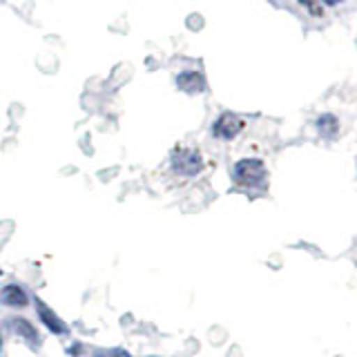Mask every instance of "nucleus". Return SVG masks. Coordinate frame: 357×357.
Returning a JSON list of instances; mask_svg holds the SVG:
<instances>
[{
    "label": "nucleus",
    "instance_id": "f257e3e1",
    "mask_svg": "<svg viewBox=\"0 0 357 357\" xmlns=\"http://www.w3.org/2000/svg\"><path fill=\"white\" fill-rule=\"evenodd\" d=\"M232 176L243 188H261L266 183V165L259 159H241L234 165Z\"/></svg>",
    "mask_w": 357,
    "mask_h": 357
},
{
    "label": "nucleus",
    "instance_id": "39448f33",
    "mask_svg": "<svg viewBox=\"0 0 357 357\" xmlns=\"http://www.w3.org/2000/svg\"><path fill=\"white\" fill-rule=\"evenodd\" d=\"M36 308H38V315H40V319L45 321V326H47L52 333H56V335H65V333H70V328H67V324L56 315V312L50 308V306H45L40 299H36Z\"/></svg>",
    "mask_w": 357,
    "mask_h": 357
},
{
    "label": "nucleus",
    "instance_id": "423d86ee",
    "mask_svg": "<svg viewBox=\"0 0 357 357\" xmlns=\"http://www.w3.org/2000/svg\"><path fill=\"white\" fill-rule=\"evenodd\" d=\"M27 293L20 286H5L0 290V304L5 306H14V308H22L27 306Z\"/></svg>",
    "mask_w": 357,
    "mask_h": 357
},
{
    "label": "nucleus",
    "instance_id": "1a4fd4ad",
    "mask_svg": "<svg viewBox=\"0 0 357 357\" xmlns=\"http://www.w3.org/2000/svg\"><path fill=\"white\" fill-rule=\"evenodd\" d=\"M94 357H132V355L123 349H109V351H98Z\"/></svg>",
    "mask_w": 357,
    "mask_h": 357
},
{
    "label": "nucleus",
    "instance_id": "9b49d317",
    "mask_svg": "<svg viewBox=\"0 0 357 357\" xmlns=\"http://www.w3.org/2000/svg\"><path fill=\"white\" fill-rule=\"evenodd\" d=\"M324 3H326V5H331V7H333V5H337L340 0H324Z\"/></svg>",
    "mask_w": 357,
    "mask_h": 357
},
{
    "label": "nucleus",
    "instance_id": "ddd939ff",
    "mask_svg": "<svg viewBox=\"0 0 357 357\" xmlns=\"http://www.w3.org/2000/svg\"><path fill=\"white\" fill-rule=\"evenodd\" d=\"M0 275H3V271H0Z\"/></svg>",
    "mask_w": 357,
    "mask_h": 357
},
{
    "label": "nucleus",
    "instance_id": "f8f14e48",
    "mask_svg": "<svg viewBox=\"0 0 357 357\" xmlns=\"http://www.w3.org/2000/svg\"><path fill=\"white\" fill-rule=\"evenodd\" d=\"M0 346H3V340H0Z\"/></svg>",
    "mask_w": 357,
    "mask_h": 357
},
{
    "label": "nucleus",
    "instance_id": "f03ea898",
    "mask_svg": "<svg viewBox=\"0 0 357 357\" xmlns=\"http://www.w3.org/2000/svg\"><path fill=\"white\" fill-rule=\"evenodd\" d=\"M172 170L181 176H195L204 170V159H201V154L192 148H176L172 152Z\"/></svg>",
    "mask_w": 357,
    "mask_h": 357
},
{
    "label": "nucleus",
    "instance_id": "9d476101",
    "mask_svg": "<svg viewBox=\"0 0 357 357\" xmlns=\"http://www.w3.org/2000/svg\"><path fill=\"white\" fill-rule=\"evenodd\" d=\"M299 3L304 5L312 16H321V14H324V9L317 5V0H299Z\"/></svg>",
    "mask_w": 357,
    "mask_h": 357
},
{
    "label": "nucleus",
    "instance_id": "20e7f679",
    "mask_svg": "<svg viewBox=\"0 0 357 357\" xmlns=\"http://www.w3.org/2000/svg\"><path fill=\"white\" fill-rule=\"evenodd\" d=\"M176 85L181 92H188V94H199L206 89V78L201 72H181L176 76Z\"/></svg>",
    "mask_w": 357,
    "mask_h": 357
},
{
    "label": "nucleus",
    "instance_id": "6e6552de",
    "mask_svg": "<svg viewBox=\"0 0 357 357\" xmlns=\"http://www.w3.org/2000/svg\"><path fill=\"white\" fill-rule=\"evenodd\" d=\"M317 128H319V132L324 134V137H335L337 130H340V123L333 114H324V116L317 119Z\"/></svg>",
    "mask_w": 357,
    "mask_h": 357
},
{
    "label": "nucleus",
    "instance_id": "7ed1b4c3",
    "mask_svg": "<svg viewBox=\"0 0 357 357\" xmlns=\"http://www.w3.org/2000/svg\"><path fill=\"white\" fill-rule=\"evenodd\" d=\"M243 128H245V121L241 116L232 114V112H223V114L215 121V126H212V134H215L217 139L230 141L237 137Z\"/></svg>",
    "mask_w": 357,
    "mask_h": 357
},
{
    "label": "nucleus",
    "instance_id": "0eeeda50",
    "mask_svg": "<svg viewBox=\"0 0 357 357\" xmlns=\"http://www.w3.org/2000/svg\"><path fill=\"white\" fill-rule=\"evenodd\" d=\"M7 326L14 331V333H18L20 337H25L27 342H31V346H38L40 344L38 335H36V331H33V326H31L29 321H25V319H11Z\"/></svg>",
    "mask_w": 357,
    "mask_h": 357
}]
</instances>
